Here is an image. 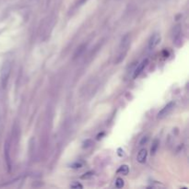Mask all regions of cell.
I'll use <instances>...</instances> for the list:
<instances>
[{"instance_id": "277c9868", "label": "cell", "mask_w": 189, "mask_h": 189, "mask_svg": "<svg viewBox=\"0 0 189 189\" xmlns=\"http://www.w3.org/2000/svg\"><path fill=\"white\" fill-rule=\"evenodd\" d=\"M174 105H175V103L174 101H170L169 103H167V104L158 113V118L162 119V118H164L165 116H167L169 113L173 111V109L174 108Z\"/></svg>"}, {"instance_id": "52a82bcc", "label": "cell", "mask_w": 189, "mask_h": 189, "mask_svg": "<svg viewBox=\"0 0 189 189\" xmlns=\"http://www.w3.org/2000/svg\"><path fill=\"white\" fill-rule=\"evenodd\" d=\"M149 64V60L148 59H144L142 62H141L138 65V68H136V70L134 71V74H133V79H137L138 76L142 73V71L144 70V68H146V65Z\"/></svg>"}, {"instance_id": "9c48e42d", "label": "cell", "mask_w": 189, "mask_h": 189, "mask_svg": "<svg viewBox=\"0 0 189 189\" xmlns=\"http://www.w3.org/2000/svg\"><path fill=\"white\" fill-rule=\"evenodd\" d=\"M86 47H87V44H85V43L84 44H81L79 47H78V49L76 50V52H75L74 57L77 58V57H79V56H80L84 53L85 49H86Z\"/></svg>"}, {"instance_id": "4fadbf2b", "label": "cell", "mask_w": 189, "mask_h": 189, "mask_svg": "<svg viewBox=\"0 0 189 189\" xmlns=\"http://www.w3.org/2000/svg\"><path fill=\"white\" fill-rule=\"evenodd\" d=\"M70 188H73V189H82L83 188V185H80L79 182H73L70 185Z\"/></svg>"}, {"instance_id": "9a60e30c", "label": "cell", "mask_w": 189, "mask_h": 189, "mask_svg": "<svg viewBox=\"0 0 189 189\" xmlns=\"http://www.w3.org/2000/svg\"><path fill=\"white\" fill-rule=\"evenodd\" d=\"M92 145V142H91V140L90 139H87L85 142L83 143V148H88V147H90Z\"/></svg>"}, {"instance_id": "8fae6325", "label": "cell", "mask_w": 189, "mask_h": 189, "mask_svg": "<svg viewBox=\"0 0 189 189\" xmlns=\"http://www.w3.org/2000/svg\"><path fill=\"white\" fill-rule=\"evenodd\" d=\"M159 145H160V141L158 139H155L152 143V146H151V149H150V152L152 155H154L156 153V151L159 148Z\"/></svg>"}, {"instance_id": "30bf717a", "label": "cell", "mask_w": 189, "mask_h": 189, "mask_svg": "<svg viewBox=\"0 0 189 189\" xmlns=\"http://www.w3.org/2000/svg\"><path fill=\"white\" fill-rule=\"evenodd\" d=\"M117 173L118 174H124V175H126L129 173V168H128L127 165H122L117 170Z\"/></svg>"}, {"instance_id": "8992f818", "label": "cell", "mask_w": 189, "mask_h": 189, "mask_svg": "<svg viewBox=\"0 0 189 189\" xmlns=\"http://www.w3.org/2000/svg\"><path fill=\"white\" fill-rule=\"evenodd\" d=\"M160 39H162V37H160V33H154L151 35L150 39L149 41V50H153L155 47L160 43Z\"/></svg>"}, {"instance_id": "3957f363", "label": "cell", "mask_w": 189, "mask_h": 189, "mask_svg": "<svg viewBox=\"0 0 189 189\" xmlns=\"http://www.w3.org/2000/svg\"><path fill=\"white\" fill-rule=\"evenodd\" d=\"M4 156H5V162L7 164V171L10 172L11 170V157H10V142L9 140H7L4 145Z\"/></svg>"}, {"instance_id": "5bb4252c", "label": "cell", "mask_w": 189, "mask_h": 189, "mask_svg": "<svg viewBox=\"0 0 189 189\" xmlns=\"http://www.w3.org/2000/svg\"><path fill=\"white\" fill-rule=\"evenodd\" d=\"M93 176V173L92 172H88L86 174H84L82 176H81V179H90Z\"/></svg>"}, {"instance_id": "2e32d148", "label": "cell", "mask_w": 189, "mask_h": 189, "mask_svg": "<svg viewBox=\"0 0 189 189\" xmlns=\"http://www.w3.org/2000/svg\"><path fill=\"white\" fill-rule=\"evenodd\" d=\"M82 166V163H75L74 164L71 165L72 168H80Z\"/></svg>"}, {"instance_id": "e0dca14e", "label": "cell", "mask_w": 189, "mask_h": 189, "mask_svg": "<svg viewBox=\"0 0 189 189\" xmlns=\"http://www.w3.org/2000/svg\"><path fill=\"white\" fill-rule=\"evenodd\" d=\"M147 141H148V137H144L143 138H142V140L140 141V145L142 146V145H144V143H147Z\"/></svg>"}, {"instance_id": "7c38bea8", "label": "cell", "mask_w": 189, "mask_h": 189, "mask_svg": "<svg viewBox=\"0 0 189 189\" xmlns=\"http://www.w3.org/2000/svg\"><path fill=\"white\" fill-rule=\"evenodd\" d=\"M125 183H124V180H123L122 178H117L116 181H115V187L116 188H122L123 186H124Z\"/></svg>"}, {"instance_id": "ba28073f", "label": "cell", "mask_w": 189, "mask_h": 189, "mask_svg": "<svg viewBox=\"0 0 189 189\" xmlns=\"http://www.w3.org/2000/svg\"><path fill=\"white\" fill-rule=\"evenodd\" d=\"M147 156H148V152L146 149H142L139 150V152L137 156V160L139 163H144L147 160Z\"/></svg>"}, {"instance_id": "6da1fadb", "label": "cell", "mask_w": 189, "mask_h": 189, "mask_svg": "<svg viewBox=\"0 0 189 189\" xmlns=\"http://www.w3.org/2000/svg\"><path fill=\"white\" fill-rule=\"evenodd\" d=\"M129 46H130V36H129V34H126L124 37L122 38L121 43L119 44L117 56H116V59L115 61V64H119L120 62H122L123 60H124V58L126 57V55L128 52Z\"/></svg>"}, {"instance_id": "5b68a950", "label": "cell", "mask_w": 189, "mask_h": 189, "mask_svg": "<svg viewBox=\"0 0 189 189\" xmlns=\"http://www.w3.org/2000/svg\"><path fill=\"white\" fill-rule=\"evenodd\" d=\"M181 35H182V28L180 24H177L173 28L172 31V37L174 43L177 44V43L181 42Z\"/></svg>"}, {"instance_id": "7a4b0ae2", "label": "cell", "mask_w": 189, "mask_h": 189, "mask_svg": "<svg viewBox=\"0 0 189 189\" xmlns=\"http://www.w3.org/2000/svg\"><path fill=\"white\" fill-rule=\"evenodd\" d=\"M10 74H11V63L9 61H6L4 62L1 68V72H0V80H1V85L3 89L7 87Z\"/></svg>"}, {"instance_id": "ac0fdd59", "label": "cell", "mask_w": 189, "mask_h": 189, "mask_svg": "<svg viewBox=\"0 0 189 189\" xmlns=\"http://www.w3.org/2000/svg\"><path fill=\"white\" fill-rule=\"evenodd\" d=\"M86 1H87V0H79V2H78V6H81L82 4H84Z\"/></svg>"}]
</instances>
